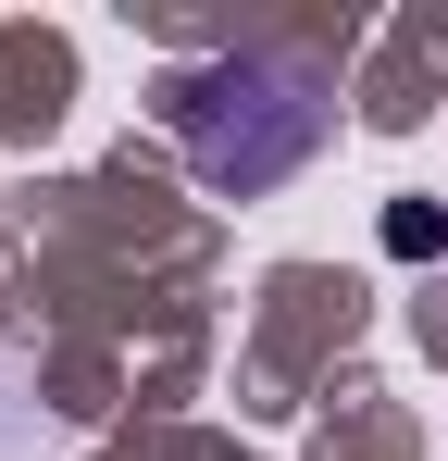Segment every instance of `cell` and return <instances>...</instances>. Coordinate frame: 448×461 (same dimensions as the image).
Returning <instances> with one entry per match:
<instances>
[{
  "label": "cell",
  "instance_id": "cell-1",
  "mask_svg": "<svg viewBox=\"0 0 448 461\" xmlns=\"http://www.w3.org/2000/svg\"><path fill=\"white\" fill-rule=\"evenodd\" d=\"M175 138H187V175L224 200L287 187L324 150V87L299 63H200V76H175Z\"/></svg>",
  "mask_w": 448,
  "mask_h": 461
},
{
  "label": "cell",
  "instance_id": "cell-2",
  "mask_svg": "<svg viewBox=\"0 0 448 461\" xmlns=\"http://www.w3.org/2000/svg\"><path fill=\"white\" fill-rule=\"evenodd\" d=\"M386 249H399V262H424V249H448V212H424V200H399V212H386Z\"/></svg>",
  "mask_w": 448,
  "mask_h": 461
}]
</instances>
